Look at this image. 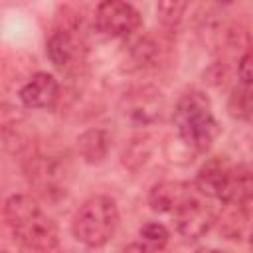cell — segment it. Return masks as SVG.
I'll list each match as a JSON object with an SVG mask.
<instances>
[{"instance_id":"cell-9","label":"cell","mask_w":253,"mask_h":253,"mask_svg":"<svg viewBox=\"0 0 253 253\" xmlns=\"http://www.w3.org/2000/svg\"><path fill=\"white\" fill-rule=\"evenodd\" d=\"M190 198H194L192 188L184 182H160L152 186L148 194V206L158 213H174Z\"/></svg>"},{"instance_id":"cell-17","label":"cell","mask_w":253,"mask_h":253,"mask_svg":"<svg viewBox=\"0 0 253 253\" xmlns=\"http://www.w3.org/2000/svg\"><path fill=\"white\" fill-rule=\"evenodd\" d=\"M121 253H154V249H150V247L144 245V243H130V245L123 247Z\"/></svg>"},{"instance_id":"cell-2","label":"cell","mask_w":253,"mask_h":253,"mask_svg":"<svg viewBox=\"0 0 253 253\" xmlns=\"http://www.w3.org/2000/svg\"><path fill=\"white\" fill-rule=\"evenodd\" d=\"M172 121L180 140L194 152H206L219 132L217 121L211 113V103L200 91L186 93L176 103Z\"/></svg>"},{"instance_id":"cell-1","label":"cell","mask_w":253,"mask_h":253,"mask_svg":"<svg viewBox=\"0 0 253 253\" xmlns=\"http://www.w3.org/2000/svg\"><path fill=\"white\" fill-rule=\"evenodd\" d=\"M4 217L12 235L38 253L59 249L57 227L42 210L38 200L28 194H14L4 204Z\"/></svg>"},{"instance_id":"cell-7","label":"cell","mask_w":253,"mask_h":253,"mask_svg":"<svg viewBox=\"0 0 253 253\" xmlns=\"http://www.w3.org/2000/svg\"><path fill=\"white\" fill-rule=\"evenodd\" d=\"M59 83L53 75L38 71L20 89V101L28 109H47L57 101Z\"/></svg>"},{"instance_id":"cell-19","label":"cell","mask_w":253,"mask_h":253,"mask_svg":"<svg viewBox=\"0 0 253 253\" xmlns=\"http://www.w3.org/2000/svg\"><path fill=\"white\" fill-rule=\"evenodd\" d=\"M251 253H253V233H251Z\"/></svg>"},{"instance_id":"cell-11","label":"cell","mask_w":253,"mask_h":253,"mask_svg":"<svg viewBox=\"0 0 253 253\" xmlns=\"http://www.w3.org/2000/svg\"><path fill=\"white\" fill-rule=\"evenodd\" d=\"M47 57L49 61L57 67V69H69V65L77 59L79 55V43H77V38L71 34V30H55L49 40H47Z\"/></svg>"},{"instance_id":"cell-15","label":"cell","mask_w":253,"mask_h":253,"mask_svg":"<svg viewBox=\"0 0 253 253\" xmlns=\"http://www.w3.org/2000/svg\"><path fill=\"white\" fill-rule=\"evenodd\" d=\"M184 10H186V4H182V2H160L156 6L160 20L166 24H176Z\"/></svg>"},{"instance_id":"cell-14","label":"cell","mask_w":253,"mask_h":253,"mask_svg":"<svg viewBox=\"0 0 253 253\" xmlns=\"http://www.w3.org/2000/svg\"><path fill=\"white\" fill-rule=\"evenodd\" d=\"M138 235L142 237V241H144V245H148L150 249H162L166 243H168V239H170V233H168V229L162 225V223H156V221H148V223H144L140 229H138Z\"/></svg>"},{"instance_id":"cell-6","label":"cell","mask_w":253,"mask_h":253,"mask_svg":"<svg viewBox=\"0 0 253 253\" xmlns=\"http://www.w3.org/2000/svg\"><path fill=\"white\" fill-rule=\"evenodd\" d=\"M172 215H174V227H176V231L182 237H186V239H200L213 225V213H211V210L206 204H202L196 196L190 198Z\"/></svg>"},{"instance_id":"cell-5","label":"cell","mask_w":253,"mask_h":253,"mask_svg":"<svg viewBox=\"0 0 253 253\" xmlns=\"http://www.w3.org/2000/svg\"><path fill=\"white\" fill-rule=\"evenodd\" d=\"M95 24L97 28L111 38H128L132 36L140 26V14L138 10L121 0H107L97 6L95 12Z\"/></svg>"},{"instance_id":"cell-18","label":"cell","mask_w":253,"mask_h":253,"mask_svg":"<svg viewBox=\"0 0 253 253\" xmlns=\"http://www.w3.org/2000/svg\"><path fill=\"white\" fill-rule=\"evenodd\" d=\"M198 253H229V251H221V249H200Z\"/></svg>"},{"instance_id":"cell-3","label":"cell","mask_w":253,"mask_h":253,"mask_svg":"<svg viewBox=\"0 0 253 253\" xmlns=\"http://www.w3.org/2000/svg\"><path fill=\"white\" fill-rule=\"evenodd\" d=\"M196 186L202 194L217 198L227 206H243L253 200V170L213 158L200 168Z\"/></svg>"},{"instance_id":"cell-13","label":"cell","mask_w":253,"mask_h":253,"mask_svg":"<svg viewBox=\"0 0 253 253\" xmlns=\"http://www.w3.org/2000/svg\"><path fill=\"white\" fill-rule=\"evenodd\" d=\"M229 113L235 119H251L253 117V91L243 87H235L229 97Z\"/></svg>"},{"instance_id":"cell-16","label":"cell","mask_w":253,"mask_h":253,"mask_svg":"<svg viewBox=\"0 0 253 253\" xmlns=\"http://www.w3.org/2000/svg\"><path fill=\"white\" fill-rule=\"evenodd\" d=\"M237 73H239V79L243 85H253V51H247L241 59H239V65H237Z\"/></svg>"},{"instance_id":"cell-12","label":"cell","mask_w":253,"mask_h":253,"mask_svg":"<svg viewBox=\"0 0 253 253\" xmlns=\"http://www.w3.org/2000/svg\"><path fill=\"white\" fill-rule=\"evenodd\" d=\"M77 144H79L81 156L87 162L97 164V162H101L107 156L109 146H111V138H109L107 130H103V128H91V130L83 132L77 138Z\"/></svg>"},{"instance_id":"cell-8","label":"cell","mask_w":253,"mask_h":253,"mask_svg":"<svg viewBox=\"0 0 253 253\" xmlns=\"http://www.w3.org/2000/svg\"><path fill=\"white\" fill-rule=\"evenodd\" d=\"M30 176L38 190L47 198L53 192H65L67 182V164L59 162L57 156H43L36 158V166L30 170Z\"/></svg>"},{"instance_id":"cell-4","label":"cell","mask_w":253,"mask_h":253,"mask_svg":"<svg viewBox=\"0 0 253 253\" xmlns=\"http://www.w3.org/2000/svg\"><path fill=\"white\" fill-rule=\"evenodd\" d=\"M119 227V210L107 196H93L85 200L73 215L71 231L77 241L89 247L105 245Z\"/></svg>"},{"instance_id":"cell-10","label":"cell","mask_w":253,"mask_h":253,"mask_svg":"<svg viewBox=\"0 0 253 253\" xmlns=\"http://www.w3.org/2000/svg\"><path fill=\"white\" fill-rule=\"evenodd\" d=\"M160 109H162L160 93L150 87H144L128 97L126 113L134 125H150L160 117Z\"/></svg>"}]
</instances>
